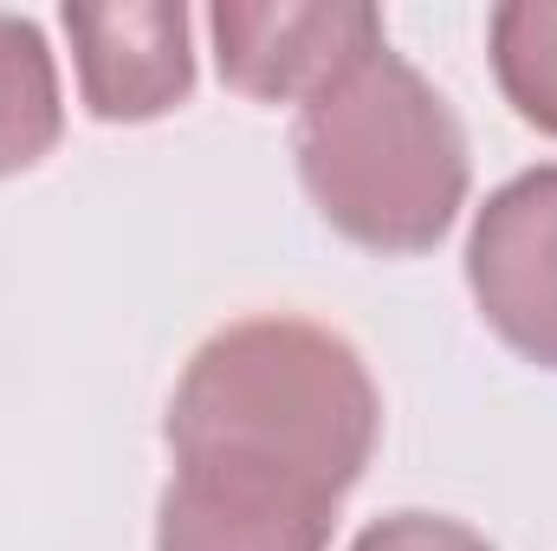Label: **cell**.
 Here are the masks:
<instances>
[{
	"mask_svg": "<svg viewBox=\"0 0 557 551\" xmlns=\"http://www.w3.org/2000/svg\"><path fill=\"white\" fill-rule=\"evenodd\" d=\"M162 441L156 551H331L376 461L383 396L344 331L260 311L188 357Z\"/></svg>",
	"mask_w": 557,
	"mask_h": 551,
	"instance_id": "obj_1",
	"label": "cell"
},
{
	"mask_svg": "<svg viewBox=\"0 0 557 551\" xmlns=\"http://www.w3.org/2000/svg\"><path fill=\"white\" fill-rule=\"evenodd\" d=\"M292 162L324 228L383 260L434 254L473 182L454 105L389 46L298 105Z\"/></svg>",
	"mask_w": 557,
	"mask_h": 551,
	"instance_id": "obj_2",
	"label": "cell"
},
{
	"mask_svg": "<svg viewBox=\"0 0 557 551\" xmlns=\"http://www.w3.org/2000/svg\"><path fill=\"white\" fill-rule=\"evenodd\" d=\"M467 292L512 357L557 377V162L480 201L467 228Z\"/></svg>",
	"mask_w": 557,
	"mask_h": 551,
	"instance_id": "obj_3",
	"label": "cell"
},
{
	"mask_svg": "<svg viewBox=\"0 0 557 551\" xmlns=\"http://www.w3.org/2000/svg\"><path fill=\"white\" fill-rule=\"evenodd\" d=\"M221 85L253 105H305L357 59L389 46L376 7H298V0H221L208 13Z\"/></svg>",
	"mask_w": 557,
	"mask_h": 551,
	"instance_id": "obj_4",
	"label": "cell"
},
{
	"mask_svg": "<svg viewBox=\"0 0 557 551\" xmlns=\"http://www.w3.org/2000/svg\"><path fill=\"white\" fill-rule=\"evenodd\" d=\"M78 98L98 124H156L195 98V20L182 0L65 7Z\"/></svg>",
	"mask_w": 557,
	"mask_h": 551,
	"instance_id": "obj_5",
	"label": "cell"
},
{
	"mask_svg": "<svg viewBox=\"0 0 557 551\" xmlns=\"http://www.w3.org/2000/svg\"><path fill=\"white\" fill-rule=\"evenodd\" d=\"M65 137V91L46 33L26 13H0V175L39 169Z\"/></svg>",
	"mask_w": 557,
	"mask_h": 551,
	"instance_id": "obj_6",
	"label": "cell"
},
{
	"mask_svg": "<svg viewBox=\"0 0 557 551\" xmlns=\"http://www.w3.org/2000/svg\"><path fill=\"white\" fill-rule=\"evenodd\" d=\"M486 59L499 78V98L557 137V0H506L486 13Z\"/></svg>",
	"mask_w": 557,
	"mask_h": 551,
	"instance_id": "obj_7",
	"label": "cell"
},
{
	"mask_svg": "<svg viewBox=\"0 0 557 551\" xmlns=\"http://www.w3.org/2000/svg\"><path fill=\"white\" fill-rule=\"evenodd\" d=\"M350 551H499L486 546L473 526L447 519V513H389V519H370Z\"/></svg>",
	"mask_w": 557,
	"mask_h": 551,
	"instance_id": "obj_8",
	"label": "cell"
}]
</instances>
